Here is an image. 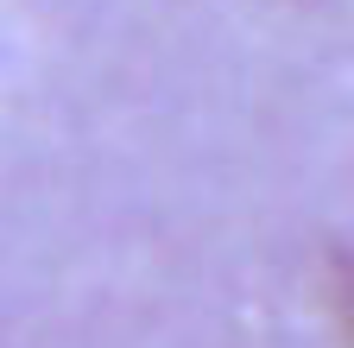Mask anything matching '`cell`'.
Masks as SVG:
<instances>
[{
	"label": "cell",
	"mask_w": 354,
	"mask_h": 348,
	"mask_svg": "<svg viewBox=\"0 0 354 348\" xmlns=\"http://www.w3.org/2000/svg\"><path fill=\"white\" fill-rule=\"evenodd\" d=\"M342 311H348V329H354V259H342Z\"/></svg>",
	"instance_id": "obj_1"
}]
</instances>
